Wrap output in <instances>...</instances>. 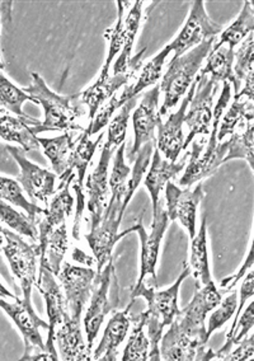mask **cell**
I'll use <instances>...</instances> for the list:
<instances>
[{"label": "cell", "instance_id": "1", "mask_svg": "<svg viewBox=\"0 0 254 361\" xmlns=\"http://www.w3.org/2000/svg\"><path fill=\"white\" fill-rule=\"evenodd\" d=\"M191 275L189 264L184 266L181 275L178 276L176 283L165 290L157 291L155 286L143 284L132 289L130 304H134L136 298L141 297L148 302V310L141 313L145 327L148 329L150 350L148 360L160 361V350L159 343L163 336V329L170 326L181 313L178 308V294L183 281Z\"/></svg>", "mask_w": 254, "mask_h": 361}, {"label": "cell", "instance_id": "2", "mask_svg": "<svg viewBox=\"0 0 254 361\" xmlns=\"http://www.w3.org/2000/svg\"><path fill=\"white\" fill-rule=\"evenodd\" d=\"M32 84L23 88L30 97H32L34 104L42 106L45 112L44 121L32 126L34 135L45 131H70V130H84L77 123L79 117L83 115L82 104H79L78 94L61 96L49 88L44 78L37 73H31Z\"/></svg>", "mask_w": 254, "mask_h": 361}, {"label": "cell", "instance_id": "3", "mask_svg": "<svg viewBox=\"0 0 254 361\" xmlns=\"http://www.w3.org/2000/svg\"><path fill=\"white\" fill-rule=\"evenodd\" d=\"M231 98V84L225 82L222 90L220 98L215 106V110L212 112L214 125L210 131V139L208 144H202V142H193L191 159L189 166L183 173L179 185L183 188H191L196 182H201L208 178L211 174L215 173L219 167L224 164V159L228 153V140L219 142L217 140V128L222 120L224 110L227 109L229 101Z\"/></svg>", "mask_w": 254, "mask_h": 361}, {"label": "cell", "instance_id": "4", "mask_svg": "<svg viewBox=\"0 0 254 361\" xmlns=\"http://www.w3.org/2000/svg\"><path fill=\"white\" fill-rule=\"evenodd\" d=\"M214 39H208L170 61L159 85L160 92L164 93L163 106L159 110L160 117L165 116L170 110H173L183 94L189 92V87L195 82L197 71H200L203 60L208 58L212 49Z\"/></svg>", "mask_w": 254, "mask_h": 361}, {"label": "cell", "instance_id": "5", "mask_svg": "<svg viewBox=\"0 0 254 361\" xmlns=\"http://www.w3.org/2000/svg\"><path fill=\"white\" fill-rule=\"evenodd\" d=\"M126 209L127 207L125 205V191L112 192L111 200L108 201V205L106 207L99 224L94 229H91L88 234H85V239L97 262V272L102 271L106 264L111 261L112 252L118 240L126 237L127 234L135 232L132 226L125 232L118 233Z\"/></svg>", "mask_w": 254, "mask_h": 361}, {"label": "cell", "instance_id": "6", "mask_svg": "<svg viewBox=\"0 0 254 361\" xmlns=\"http://www.w3.org/2000/svg\"><path fill=\"white\" fill-rule=\"evenodd\" d=\"M118 278L115 274V264L113 259L106 264L102 271L97 272L94 289L91 293V304L85 312L84 323L85 336H87V345L91 348L94 340L97 338L98 332L101 329L106 316L118 310L120 305L118 297Z\"/></svg>", "mask_w": 254, "mask_h": 361}, {"label": "cell", "instance_id": "7", "mask_svg": "<svg viewBox=\"0 0 254 361\" xmlns=\"http://www.w3.org/2000/svg\"><path fill=\"white\" fill-rule=\"evenodd\" d=\"M102 139H103V133L99 134L97 140L91 142V137L83 131V134L79 136L78 140L74 142V148L68 159L65 173L60 177L61 183H60L59 190L72 185V190L77 195V201H75L77 210H75V219H74V228H72V235L75 239H79L80 220L84 210L85 196L83 191H84L85 173Z\"/></svg>", "mask_w": 254, "mask_h": 361}, {"label": "cell", "instance_id": "8", "mask_svg": "<svg viewBox=\"0 0 254 361\" xmlns=\"http://www.w3.org/2000/svg\"><path fill=\"white\" fill-rule=\"evenodd\" d=\"M168 226L170 219L162 204H159L157 212L153 213V224L150 226V231L144 228L141 220H139L136 226H134V231L139 234L140 238V271L136 285L134 288L143 284L157 288L158 257Z\"/></svg>", "mask_w": 254, "mask_h": 361}, {"label": "cell", "instance_id": "9", "mask_svg": "<svg viewBox=\"0 0 254 361\" xmlns=\"http://www.w3.org/2000/svg\"><path fill=\"white\" fill-rule=\"evenodd\" d=\"M6 243L3 252L9 262V267L15 279L20 281L23 300L32 304L31 294L33 285L37 281V258H39V245H30L18 234L3 228Z\"/></svg>", "mask_w": 254, "mask_h": 361}, {"label": "cell", "instance_id": "10", "mask_svg": "<svg viewBox=\"0 0 254 361\" xmlns=\"http://www.w3.org/2000/svg\"><path fill=\"white\" fill-rule=\"evenodd\" d=\"M222 31V26L210 18L205 8V1L196 0L191 4L189 17L182 30L177 35L176 39L167 46L170 47V51H174V58H178L201 45L202 42L215 39Z\"/></svg>", "mask_w": 254, "mask_h": 361}, {"label": "cell", "instance_id": "11", "mask_svg": "<svg viewBox=\"0 0 254 361\" xmlns=\"http://www.w3.org/2000/svg\"><path fill=\"white\" fill-rule=\"evenodd\" d=\"M195 94L191 99L184 116V123L189 128V136L183 144V150L189 148L197 135H209L212 123V104L219 83L209 77H196Z\"/></svg>", "mask_w": 254, "mask_h": 361}, {"label": "cell", "instance_id": "12", "mask_svg": "<svg viewBox=\"0 0 254 361\" xmlns=\"http://www.w3.org/2000/svg\"><path fill=\"white\" fill-rule=\"evenodd\" d=\"M96 275L97 272L91 267L74 266L69 262H64L61 266L60 281L64 288L69 313L77 321H82V313L91 299Z\"/></svg>", "mask_w": 254, "mask_h": 361}, {"label": "cell", "instance_id": "13", "mask_svg": "<svg viewBox=\"0 0 254 361\" xmlns=\"http://www.w3.org/2000/svg\"><path fill=\"white\" fill-rule=\"evenodd\" d=\"M209 338L184 329L178 319L170 324L167 334L162 336L159 343L162 360H201Z\"/></svg>", "mask_w": 254, "mask_h": 361}, {"label": "cell", "instance_id": "14", "mask_svg": "<svg viewBox=\"0 0 254 361\" xmlns=\"http://www.w3.org/2000/svg\"><path fill=\"white\" fill-rule=\"evenodd\" d=\"M7 150L20 167V176L17 180L23 188V191H26L31 200L42 201L47 207L49 199L56 191V174L28 161L26 158V152L22 148L7 147Z\"/></svg>", "mask_w": 254, "mask_h": 361}, {"label": "cell", "instance_id": "15", "mask_svg": "<svg viewBox=\"0 0 254 361\" xmlns=\"http://www.w3.org/2000/svg\"><path fill=\"white\" fill-rule=\"evenodd\" d=\"M0 310H4L25 340V355L20 357L22 360L34 354V351H46L45 343L42 341V336L39 329H49V323H46L33 310L32 304H27L23 299L17 298L14 303H9L0 298Z\"/></svg>", "mask_w": 254, "mask_h": 361}, {"label": "cell", "instance_id": "16", "mask_svg": "<svg viewBox=\"0 0 254 361\" xmlns=\"http://www.w3.org/2000/svg\"><path fill=\"white\" fill-rule=\"evenodd\" d=\"M34 285L45 299L46 313L49 317V329H47L49 334H47L45 350L47 353L58 356L56 348L53 343V335H55V331L65 322L68 317L70 316L68 303H66L65 297L61 293L59 283L56 281V276L44 266H39V279Z\"/></svg>", "mask_w": 254, "mask_h": 361}, {"label": "cell", "instance_id": "17", "mask_svg": "<svg viewBox=\"0 0 254 361\" xmlns=\"http://www.w3.org/2000/svg\"><path fill=\"white\" fill-rule=\"evenodd\" d=\"M202 197V182H198L195 190H189V188L182 190L170 180L165 185V212L168 215V219L170 221L177 220L187 231L189 239L195 237L196 215Z\"/></svg>", "mask_w": 254, "mask_h": 361}, {"label": "cell", "instance_id": "18", "mask_svg": "<svg viewBox=\"0 0 254 361\" xmlns=\"http://www.w3.org/2000/svg\"><path fill=\"white\" fill-rule=\"evenodd\" d=\"M160 96V88L155 85L153 90H148L143 96V99L136 107L132 115V126H134V145L127 158L131 161H135L139 150L146 142L154 140V131L159 123H162L160 115L158 111Z\"/></svg>", "mask_w": 254, "mask_h": 361}, {"label": "cell", "instance_id": "19", "mask_svg": "<svg viewBox=\"0 0 254 361\" xmlns=\"http://www.w3.org/2000/svg\"><path fill=\"white\" fill-rule=\"evenodd\" d=\"M196 85H197V79H195V82L189 87V93L186 97L183 98L179 110H177L174 114H170L165 123L158 125V140L155 144L159 153H162L167 161H177L183 150V144H184L183 123H184V116L189 109V102L195 94Z\"/></svg>", "mask_w": 254, "mask_h": 361}, {"label": "cell", "instance_id": "20", "mask_svg": "<svg viewBox=\"0 0 254 361\" xmlns=\"http://www.w3.org/2000/svg\"><path fill=\"white\" fill-rule=\"evenodd\" d=\"M113 149L105 144L102 153L99 157L97 167L88 176V180L85 183L87 188V207L91 215V228L94 229L102 219V215L105 212V202L108 194V167L113 154Z\"/></svg>", "mask_w": 254, "mask_h": 361}, {"label": "cell", "instance_id": "21", "mask_svg": "<svg viewBox=\"0 0 254 361\" xmlns=\"http://www.w3.org/2000/svg\"><path fill=\"white\" fill-rule=\"evenodd\" d=\"M222 300V293L217 290L214 281H211L210 284L196 289L195 297L176 318L184 329L208 337L205 327L206 317L211 310H215Z\"/></svg>", "mask_w": 254, "mask_h": 361}, {"label": "cell", "instance_id": "22", "mask_svg": "<svg viewBox=\"0 0 254 361\" xmlns=\"http://www.w3.org/2000/svg\"><path fill=\"white\" fill-rule=\"evenodd\" d=\"M139 69L120 73V74H99L96 82L88 87L84 92L78 93L79 104L88 109V117L91 120L97 114L101 106L115 96L118 88H121L125 84L129 83L131 78Z\"/></svg>", "mask_w": 254, "mask_h": 361}, {"label": "cell", "instance_id": "23", "mask_svg": "<svg viewBox=\"0 0 254 361\" xmlns=\"http://www.w3.org/2000/svg\"><path fill=\"white\" fill-rule=\"evenodd\" d=\"M144 4L145 3L140 0L135 1L130 12L127 14L126 20H124V47H122L116 63L113 64V74L139 69L141 65L144 55L146 52V47L143 49V51L137 52L134 58H132V49L135 45L139 28L141 25Z\"/></svg>", "mask_w": 254, "mask_h": 361}, {"label": "cell", "instance_id": "24", "mask_svg": "<svg viewBox=\"0 0 254 361\" xmlns=\"http://www.w3.org/2000/svg\"><path fill=\"white\" fill-rule=\"evenodd\" d=\"M55 348L59 350L61 359L66 361L91 360V348L84 342L80 321L68 317L65 322L55 331Z\"/></svg>", "mask_w": 254, "mask_h": 361}, {"label": "cell", "instance_id": "25", "mask_svg": "<svg viewBox=\"0 0 254 361\" xmlns=\"http://www.w3.org/2000/svg\"><path fill=\"white\" fill-rule=\"evenodd\" d=\"M131 307L132 304L129 303L124 312H116L110 322L107 323L103 337L91 356L93 360H118V348L124 342L130 329Z\"/></svg>", "mask_w": 254, "mask_h": 361}, {"label": "cell", "instance_id": "26", "mask_svg": "<svg viewBox=\"0 0 254 361\" xmlns=\"http://www.w3.org/2000/svg\"><path fill=\"white\" fill-rule=\"evenodd\" d=\"M186 161H187V155L178 163L177 161H165L158 149L154 150L149 172L144 180V185H145L146 190L149 191L150 199L153 202V213H155L158 207H159L160 194H162L163 188H165V185L172 178L177 177V174L182 172L183 168L186 166Z\"/></svg>", "mask_w": 254, "mask_h": 361}, {"label": "cell", "instance_id": "27", "mask_svg": "<svg viewBox=\"0 0 254 361\" xmlns=\"http://www.w3.org/2000/svg\"><path fill=\"white\" fill-rule=\"evenodd\" d=\"M41 121L37 118H22L11 115L0 117V139L6 142H17L25 152L39 150V136L34 135L32 126H37Z\"/></svg>", "mask_w": 254, "mask_h": 361}, {"label": "cell", "instance_id": "28", "mask_svg": "<svg viewBox=\"0 0 254 361\" xmlns=\"http://www.w3.org/2000/svg\"><path fill=\"white\" fill-rule=\"evenodd\" d=\"M189 267L195 278L196 289L214 281L210 271L206 216H202L200 231L196 232L195 237L191 239Z\"/></svg>", "mask_w": 254, "mask_h": 361}, {"label": "cell", "instance_id": "29", "mask_svg": "<svg viewBox=\"0 0 254 361\" xmlns=\"http://www.w3.org/2000/svg\"><path fill=\"white\" fill-rule=\"evenodd\" d=\"M39 266L49 269L58 278L69 248L66 223L55 228L44 238L39 239Z\"/></svg>", "mask_w": 254, "mask_h": 361}, {"label": "cell", "instance_id": "30", "mask_svg": "<svg viewBox=\"0 0 254 361\" xmlns=\"http://www.w3.org/2000/svg\"><path fill=\"white\" fill-rule=\"evenodd\" d=\"M72 205L74 199L69 191V186L60 188L59 194L53 197L51 204L42 210L36 220L39 239L44 238L61 224H65L66 218L72 215Z\"/></svg>", "mask_w": 254, "mask_h": 361}, {"label": "cell", "instance_id": "31", "mask_svg": "<svg viewBox=\"0 0 254 361\" xmlns=\"http://www.w3.org/2000/svg\"><path fill=\"white\" fill-rule=\"evenodd\" d=\"M205 68L200 71L198 75L209 77L219 83V82H228L234 85L235 94L241 92V85L238 83L233 71L234 65V49L229 46H220L217 49H211L208 59H206Z\"/></svg>", "mask_w": 254, "mask_h": 361}, {"label": "cell", "instance_id": "32", "mask_svg": "<svg viewBox=\"0 0 254 361\" xmlns=\"http://www.w3.org/2000/svg\"><path fill=\"white\" fill-rule=\"evenodd\" d=\"M170 52L172 51H170V47L165 46L162 51L158 52L157 55L150 60L149 63L144 65L143 71L137 78L136 83L127 87L122 92V94L118 97L121 107L132 98L139 97V94L144 90H146L148 87H151L153 84L157 83L158 80L162 78L163 65L165 63V59L168 58Z\"/></svg>", "mask_w": 254, "mask_h": 361}, {"label": "cell", "instance_id": "33", "mask_svg": "<svg viewBox=\"0 0 254 361\" xmlns=\"http://www.w3.org/2000/svg\"><path fill=\"white\" fill-rule=\"evenodd\" d=\"M254 30V8L253 3L247 0L241 13L238 14L236 20L230 26L222 31L219 41L212 45V49H217L220 46H229L230 49H234L235 46L239 45L244 39H247Z\"/></svg>", "mask_w": 254, "mask_h": 361}, {"label": "cell", "instance_id": "34", "mask_svg": "<svg viewBox=\"0 0 254 361\" xmlns=\"http://www.w3.org/2000/svg\"><path fill=\"white\" fill-rule=\"evenodd\" d=\"M37 139H39V147L44 149V153L51 163L55 174L61 177L65 173L68 159L74 148L75 142L72 140V134L68 131L63 135L51 137V139H47V137H37Z\"/></svg>", "mask_w": 254, "mask_h": 361}, {"label": "cell", "instance_id": "35", "mask_svg": "<svg viewBox=\"0 0 254 361\" xmlns=\"http://www.w3.org/2000/svg\"><path fill=\"white\" fill-rule=\"evenodd\" d=\"M253 102L248 98L235 96L234 104L229 107L225 116L219 123L217 128V140L222 142L227 136L233 135L234 130L241 121H252L253 120Z\"/></svg>", "mask_w": 254, "mask_h": 361}, {"label": "cell", "instance_id": "36", "mask_svg": "<svg viewBox=\"0 0 254 361\" xmlns=\"http://www.w3.org/2000/svg\"><path fill=\"white\" fill-rule=\"evenodd\" d=\"M253 120L247 121L246 130L234 133L228 140V153L224 163L233 159H244L253 171Z\"/></svg>", "mask_w": 254, "mask_h": 361}, {"label": "cell", "instance_id": "37", "mask_svg": "<svg viewBox=\"0 0 254 361\" xmlns=\"http://www.w3.org/2000/svg\"><path fill=\"white\" fill-rule=\"evenodd\" d=\"M22 190L23 188H20L18 180L0 176V200L8 201L15 207L23 209L27 215L36 223V220L44 209L37 207L34 202L27 200Z\"/></svg>", "mask_w": 254, "mask_h": 361}, {"label": "cell", "instance_id": "38", "mask_svg": "<svg viewBox=\"0 0 254 361\" xmlns=\"http://www.w3.org/2000/svg\"><path fill=\"white\" fill-rule=\"evenodd\" d=\"M27 101H31L34 104L32 97H30L25 90H20L6 75L0 73V106H3L6 110L11 111L17 117L31 118V116L23 112V104H26Z\"/></svg>", "mask_w": 254, "mask_h": 361}, {"label": "cell", "instance_id": "39", "mask_svg": "<svg viewBox=\"0 0 254 361\" xmlns=\"http://www.w3.org/2000/svg\"><path fill=\"white\" fill-rule=\"evenodd\" d=\"M0 221L6 223L14 232L32 239L33 242L39 240V231L36 223L28 215L18 213L4 200H0Z\"/></svg>", "mask_w": 254, "mask_h": 361}, {"label": "cell", "instance_id": "40", "mask_svg": "<svg viewBox=\"0 0 254 361\" xmlns=\"http://www.w3.org/2000/svg\"><path fill=\"white\" fill-rule=\"evenodd\" d=\"M118 20L115 26L108 28L105 33L106 39L108 42V50L106 56L105 65L102 66L101 74L107 75L110 74L112 61L118 56V52H121L124 47V1H118Z\"/></svg>", "mask_w": 254, "mask_h": 361}, {"label": "cell", "instance_id": "41", "mask_svg": "<svg viewBox=\"0 0 254 361\" xmlns=\"http://www.w3.org/2000/svg\"><path fill=\"white\" fill-rule=\"evenodd\" d=\"M145 321L143 316L136 318V326L131 334L129 342L125 348L122 360L124 361H146L149 357L150 343L148 335L144 332Z\"/></svg>", "mask_w": 254, "mask_h": 361}, {"label": "cell", "instance_id": "42", "mask_svg": "<svg viewBox=\"0 0 254 361\" xmlns=\"http://www.w3.org/2000/svg\"><path fill=\"white\" fill-rule=\"evenodd\" d=\"M253 303H249L247 310L244 312V314H243V316L241 314L239 318L236 319V323H235L233 331H230L228 335H227V342H225V345L216 353L214 359L222 360V359L233 350L234 346H236L241 340H244V338L247 337L248 334L250 332V329H253Z\"/></svg>", "mask_w": 254, "mask_h": 361}, {"label": "cell", "instance_id": "43", "mask_svg": "<svg viewBox=\"0 0 254 361\" xmlns=\"http://www.w3.org/2000/svg\"><path fill=\"white\" fill-rule=\"evenodd\" d=\"M137 97L132 98L127 101L121 107V110L116 116L113 117L111 123H108V131H107V142L106 144L110 145L113 150H118L121 144H124L127 134V126L130 120L131 111L136 104Z\"/></svg>", "mask_w": 254, "mask_h": 361}, {"label": "cell", "instance_id": "44", "mask_svg": "<svg viewBox=\"0 0 254 361\" xmlns=\"http://www.w3.org/2000/svg\"><path fill=\"white\" fill-rule=\"evenodd\" d=\"M253 49L254 33H250L243 41L241 49L234 54L235 65H233V71L241 87L248 79H253Z\"/></svg>", "mask_w": 254, "mask_h": 361}, {"label": "cell", "instance_id": "45", "mask_svg": "<svg viewBox=\"0 0 254 361\" xmlns=\"http://www.w3.org/2000/svg\"><path fill=\"white\" fill-rule=\"evenodd\" d=\"M236 307H238V293L234 291L229 297L225 298L224 302L222 300L216 307L215 312L210 316L208 329H206V335L209 338L214 332L222 329V326H225V323L234 316Z\"/></svg>", "mask_w": 254, "mask_h": 361}, {"label": "cell", "instance_id": "46", "mask_svg": "<svg viewBox=\"0 0 254 361\" xmlns=\"http://www.w3.org/2000/svg\"><path fill=\"white\" fill-rule=\"evenodd\" d=\"M125 145H126V142L121 144L115 154L111 178L108 180L112 192L118 191V190H125L127 180L130 177L131 168L125 161Z\"/></svg>", "mask_w": 254, "mask_h": 361}, {"label": "cell", "instance_id": "47", "mask_svg": "<svg viewBox=\"0 0 254 361\" xmlns=\"http://www.w3.org/2000/svg\"><path fill=\"white\" fill-rule=\"evenodd\" d=\"M120 107H121V104H120L118 96L110 98L103 106L99 107L97 114L91 118L88 129L84 130L85 134L91 137V135H96L98 133H101L110 123L112 115Z\"/></svg>", "mask_w": 254, "mask_h": 361}, {"label": "cell", "instance_id": "48", "mask_svg": "<svg viewBox=\"0 0 254 361\" xmlns=\"http://www.w3.org/2000/svg\"><path fill=\"white\" fill-rule=\"evenodd\" d=\"M254 355V337L249 336L238 343V348L231 350L222 360L247 361L252 360Z\"/></svg>", "mask_w": 254, "mask_h": 361}, {"label": "cell", "instance_id": "49", "mask_svg": "<svg viewBox=\"0 0 254 361\" xmlns=\"http://www.w3.org/2000/svg\"><path fill=\"white\" fill-rule=\"evenodd\" d=\"M253 291H254V275H253V269L252 270H249L247 272V276L244 279V283L241 284V293H239V302H238V307H236V310H235V318L234 323L231 324V329L230 331H233L234 329L235 323H236V319L239 318V316L241 314V310L244 308V305L247 303L248 300L250 299V298L253 297ZM229 331V332H230Z\"/></svg>", "mask_w": 254, "mask_h": 361}, {"label": "cell", "instance_id": "50", "mask_svg": "<svg viewBox=\"0 0 254 361\" xmlns=\"http://www.w3.org/2000/svg\"><path fill=\"white\" fill-rule=\"evenodd\" d=\"M253 245H250L249 251H248L247 258H246L244 264H241V269L236 271V274L233 275V276H229V278L222 280L220 286H222V289H225V290L233 289L235 285L238 284V281L241 280L243 276L247 274L248 271L253 269Z\"/></svg>", "mask_w": 254, "mask_h": 361}, {"label": "cell", "instance_id": "51", "mask_svg": "<svg viewBox=\"0 0 254 361\" xmlns=\"http://www.w3.org/2000/svg\"><path fill=\"white\" fill-rule=\"evenodd\" d=\"M12 1H0V20L4 26H8L12 22Z\"/></svg>", "mask_w": 254, "mask_h": 361}, {"label": "cell", "instance_id": "52", "mask_svg": "<svg viewBox=\"0 0 254 361\" xmlns=\"http://www.w3.org/2000/svg\"><path fill=\"white\" fill-rule=\"evenodd\" d=\"M72 258L75 262H82V264H85L87 266H91V264H94V259L91 256H88L85 252L79 250V248H74Z\"/></svg>", "mask_w": 254, "mask_h": 361}, {"label": "cell", "instance_id": "53", "mask_svg": "<svg viewBox=\"0 0 254 361\" xmlns=\"http://www.w3.org/2000/svg\"><path fill=\"white\" fill-rule=\"evenodd\" d=\"M59 356H55V355L50 354V353H47V351H39V353H36V354L30 355V356H27L25 357L23 360H53L58 361L59 360Z\"/></svg>", "mask_w": 254, "mask_h": 361}, {"label": "cell", "instance_id": "54", "mask_svg": "<svg viewBox=\"0 0 254 361\" xmlns=\"http://www.w3.org/2000/svg\"><path fill=\"white\" fill-rule=\"evenodd\" d=\"M0 298H3V299H13V300H15L18 297H15L14 294H12L11 291L8 290L7 288L1 284V281H0Z\"/></svg>", "mask_w": 254, "mask_h": 361}, {"label": "cell", "instance_id": "55", "mask_svg": "<svg viewBox=\"0 0 254 361\" xmlns=\"http://www.w3.org/2000/svg\"><path fill=\"white\" fill-rule=\"evenodd\" d=\"M4 243H6V238H4V234H3V228L0 226V248H3Z\"/></svg>", "mask_w": 254, "mask_h": 361}, {"label": "cell", "instance_id": "56", "mask_svg": "<svg viewBox=\"0 0 254 361\" xmlns=\"http://www.w3.org/2000/svg\"><path fill=\"white\" fill-rule=\"evenodd\" d=\"M4 66H6V64H4L3 59L0 58V71H1V69H4Z\"/></svg>", "mask_w": 254, "mask_h": 361}, {"label": "cell", "instance_id": "57", "mask_svg": "<svg viewBox=\"0 0 254 361\" xmlns=\"http://www.w3.org/2000/svg\"><path fill=\"white\" fill-rule=\"evenodd\" d=\"M0 111H3V110H1V109H0Z\"/></svg>", "mask_w": 254, "mask_h": 361}]
</instances>
